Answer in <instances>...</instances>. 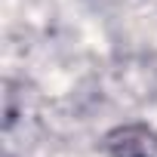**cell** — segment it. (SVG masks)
Masks as SVG:
<instances>
[{"label":"cell","mask_w":157,"mask_h":157,"mask_svg":"<svg viewBox=\"0 0 157 157\" xmlns=\"http://www.w3.org/2000/svg\"><path fill=\"white\" fill-rule=\"evenodd\" d=\"M105 145L114 157H154L157 154V136H154V129H148L142 123L114 129Z\"/></svg>","instance_id":"6da1fadb"}]
</instances>
